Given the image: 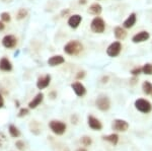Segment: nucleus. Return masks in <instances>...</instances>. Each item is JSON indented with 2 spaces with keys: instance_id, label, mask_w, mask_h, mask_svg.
I'll return each mask as SVG.
<instances>
[{
  "instance_id": "20",
  "label": "nucleus",
  "mask_w": 152,
  "mask_h": 151,
  "mask_svg": "<svg viewBox=\"0 0 152 151\" xmlns=\"http://www.w3.org/2000/svg\"><path fill=\"white\" fill-rule=\"evenodd\" d=\"M119 139H120L119 135H118L117 133H112V134H110V135L102 136V140L111 143V144L114 145V146H116L118 143H119Z\"/></svg>"
},
{
  "instance_id": "34",
  "label": "nucleus",
  "mask_w": 152,
  "mask_h": 151,
  "mask_svg": "<svg viewBox=\"0 0 152 151\" xmlns=\"http://www.w3.org/2000/svg\"><path fill=\"white\" fill-rule=\"evenodd\" d=\"M70 12V9H66V10H63L61 12V16H64V15H67L68 13Z\"/></svg>"
},
{
  "instance_id": "9",
  "label": "nucleus",
  "mask_w": 152,
  "mask_h": 151,
  "mask_svg": "<svg viewBox=\"0 0 152 151\" xmlns=\"http://www.w3.org/2000/svg\"><path fill=\"white\" fill-rule=\"evenodd\" d=\"M150 39V34L147 31H138L137 34L132 36V42L134 44H141L144 42H147V41Z\"/></svg>"
},
{
  "instance_id": "18",
  "label": "nucleus",
  "mask_w": 152,
  "mask_h": 151,
  "mask_svg": "<svg viewBox=\"0 0 152 151\" xmlns=\"http://www.w3.org/2000/svg\"><path fill=\"white\" fill-rule=\"evenodd\" d=\"M87 12L94 16H99L100 13L102 12V6L99 3H97V2H94V3L89 5L87 9Z\"/></svg>"
},
{
  "instance_id": "39",
  "label": "nucleus",
  "mask_w": 152,
  "mask_h": 151,
  "mask_svg": "<svg viewBox=\"0 0 152 151\" xmlns=\"http://www.w3.org/2000/svg\"><path fill=\"white\" fill-rule=\"evenodd\" d=\"M55 96H56L55 92H51V96H52V98H55Z\"/></svg>"
},
{
  "instance_id": "16",
  "label": "nucleus",
  "mask_w": 152,
  "mask_h": 151,
  "mask_svg": "<svg viewBox=\"0 0 152 151\" xmlns=\"http://www.w3.org/2000/svg\"><path fill=\"white\" fill-rule=\"evenodd\" d=\"M114 36L117 41L121 42V41H124L127 38V31L125 30L123 26H117L114 28Z\"/></svg>"
},
{
  "instance_id": "25",
  "label": "nucleus",
  "mask_w": 152,
  "mask_h": 151,
  "mask_svg": "<svg viewBox=\"0 0 152 151\" xmlns=\"http://www.w3.org/2000/svg\"><path fill=\"white\" fill-rule=\"evenodd\" d=\"M0 19H1V20L3 21L4 23H10V20H11L10 13H9V12H6V11L1 12V13H0Z\"/></svg>"
},
{
  "instance_id": "11",
  "label": "nucleus",
  "mask_w": 152,
  "mask_h": 151,
  "mask_svg": "<svg viewBox=\"0 0 152 151\" xmlns=\"http://www.w3.org/2000/svg\"><path fill=\"white\" fill-rule=\"evenodd\" d=\"M51 79H52V77H51L50 74H45L43 76L39 77L38 80H37V87H38V89L42 90V89L47 88L51 83Z\"/></svg>"
},
{
  "instance_id": "19",
  "label": "nucleus",
  "mask_w": 152,
  "mask_h": 151,
  "mask_svg": "<svg viewBox=\"0 0 152 151\" xmlns=\"http://www.w3.org/2000/svg\"><path fill=\"white\" fill-rule=\"evenodd\" d=\"M12 63L11 61L6 57H2L0 59V70L3 72H10L12 70Z\"/></svg>"
},
{
  "instance_id": "27",
  "label": "nucleus",
  "mask_w": 152,
  "mask_h": 151,
  "mask_svg": "<svg viewBox=\"0 0 152 151\" xmlns=\"http://www.w3.org/2000/svg\"><path fill=\"white\" fill-rule=\"evenodd\" d=\"M130 73H131L132 76L134 77H138L139 75L142 74V68L141 67H134L133 69L130 71Z\"/></svg>"
},
{
  "instance_id": "30",
  "label": "nucleus",
  "mask_w": 152,
  "mask_h": 151,
  "mask_svg": "<svg viewBox=\"0 0 152 151\" xmlns=\"http://www.w3.org/2000/svg\"><path fill=\"white\" fill-rule=\"evenodd\" d=\"M15 145H16V147H18L19 150H23V146H24V143L23 142V141H16Z\"/></svg>"
},
{
  "instance_id": "33",
  "label": "nucleus",
  "mask_w": 152,
  "mask_h": 151,
  "mask_svg": "<svg viewBox=\"0 0 152 151\" xmlns=\"http://www.w3.org/2000/svg\"><path fill=\"white\" fill-rule=\"evenodd\" d=\"M4 30H5V23H4L1 19H0V31H2Z\"/></svg>"
},
{
  "instance_id": "22",
  "label": "nucleus",
  "mask_w": 152,
  "mask_h": 151,
  "mask_svg": "<svg viewBox=\"0 0 152 151\" xmlns=\"http://www.w3.org/2000/svg\"><path fill=\"white\" fill-rule=\"evenodd\" d=\"M8 131H9V134H10V136L11 137H13V138H18L20 136V132H19V130H18V128L16 127V126H14V125H10L8 127Z\"/></svg>"
},
{
  "instance_id": "36",
  "label": "nucleus",
  "mask_w": 152,
  "mask_h": 151,
  "mask_svg": "<svg viewBox=\"0 0 152 151\" xmlns=\"http://www.w3.org/2000/svg\"><path fill=\"white\" fill-rule=\"evenodd\" d=\"M19 54H20V50H19V49H18V50L15 51V52H14V54H13V57H18L19 56Z\"/></svg>"
},
{
  "instance_id": "15",
  "label": "nucleus",
  "mask_w": 152,
  "mask_h": 151,
  "mask_svg": "<svg viewBox=\"0 0 152 151\" xmlns=\"http://www.w3.org/2000/svg\"><path fill=\"white\" fill-rule=\"evenodd\" d=\"M48 65L51 67H56L59 65H62L63 63H65V58L62 55H54L51 56L48 59Z\"/></svg>"
},
{
  "instance_id": "4",
  "label": "nucleus",
  "mask_w": 152,
  "mask_h": 151,
  "mask_svg": "<svg viewBox=\"0 0 152 151\" xmlns=\"http://www.w3.org/2000/svg\"><path fill=\"white\" fill-rule=\"evenodd\" d=\"M49 127H50L51 131L56 134V135H63L66 132V129H67V125L62 121L58 120H53L49 123Z\"/></svg>"
},
{
  "instance_id": "7",
  "label": "nucleus",
  "mask_w": 152,
  "mask_h": 151,
  "mask_svg": "<svg viewBox=\"0 0 152 151\" xmlns=\"http://www.w3.org/2000/svg\"><path fill=\"white\" fill-rule=\"evenodd\" d=\"M112 129L116 132L124 133L127 132L129 129V123L123 119H115L112 123Z\"/></svg>"
},
{
  "instance_id": "13",
  "label": "nucleus",
  "mask_w": 152,
  "mask_h": 151,
  "mask_svg": "<svg viewBox=\"0 0 152 151\" xmlns=\"http://www.w3.org/2000/svg\"><path fill=\"white\" fill-rule=\"evenodd\" d=\"M87 124H88V126H89V128L94 131H100L102 129V122L94 116L87 117Z\"/></svg>"
},
{
  "instance_id": "14",
  "label": "nucleus",
  "mask_w": 152,
  "mask_h": 151,
  "mask_svg": "<svg viewBox=\"0 0 152 151\" xmlns=\"http://www.w3.org/2000/svg\"><path fill=\"white\" fill-rule=\"evenodd\" d=\"M136 23H137V14L135 12H132V13H130L128 15V18L123 21L122 26H123L125 30H130V28H132L136 24Z\"/></svg>"
},
{
  "instance_id": "32",
  "label": "nucleus",
  "mask_w": 152,
  "mask_h": 151,
  "mask_svg": "<svg viewBox=\"0 0 152 151\" xmlns=\"http://www.w3.org/2000/svg\"><path fill=\"white\" fill-rule=\"evenodd\" d=\"M4 107V98L2 96V94L0 93V109H2Z\"/></svg>"
},
{
  "instance_id": "35",
  "label": "nucleus",
  "mask_w": 152,
  "mask_h": 151,
  "mask_svg": "<svg viewBox=\"0 0 152 151\" xmlns=\"http://www.w3.org/2000/svg\"><path fill=\"white\" fill-rule=\"evenodd\" d=\"M109 81V76H104L102 78V83H107Z\"/></svg>"
},
{
  "instance_id": "2",
  "label": "nucleus",
  "mask_w": 152,
  "mask_h": 151,
  "mask_svg": "<svg viewBox=\"0 0 152 151\" xmlns=\"http://www.w3.org/2000/svg\"><path fill=\"white\" fill-rule=\"evenodd\" d=\"M90 31L94 34H102L105 31V21L100 16H94L90 23Z\"/></svg>"
},
{
  "instance_id": "8",
  "label": "nucleus",
  "mask_w": 152,
  "mask_h": 151,
  "mask_svg": "<svg viewBox=\"0 0 152 151\" xmlns=\"http://www.w3.org/2000/svg\"><path fill=\"white\" fill-rule=\"evenodd\" d=\"M1 44L5 49H14L18 45V39L13 35H5L2 38Z\"/></svg>"
},
{
  "instance_id": "28",
  "label": "nucleus",
  "mask_w": 152,
  "mask_h": 151,
  "mask_svg": "<svg viewBox=\"0 0 152 151\" xmlns=\"http://www.w3.org/2000/svg\"><path fill=\"white\" fill-rule=\"evenodd\" d=\"M26 115H28V109L23 108V109H19L18 117H19V118H23V117L26 116Z\"/></svg>"
},
{
  "instance_id": "38",
  "label": "nucleus",
  "mask_w": 152,
  "mask_h": 151,
  "mask_svg": "<svg viewBox=\"0 0 152 151\" xmlns=\"http://www.w3.org/2000/svg\"><path fill=\"white\" fill-rule=\"evenodd\" d=\"M76 151H87V149L85 147H79L78 149H76Z\"/></svg>"
},
{
  "instance_id": "3",
  "label": "nucleus",
  "mask_w": 152,
  "mask_h": 151,
  "mask_svg": "<svg viewBox=\"0 0 152 151\" xmlns=\"http://www.w3.org/2000/svg\"><path fill=\"white\" fill-rule=\"evenodd\" d=\"M135 109L142 114H149L152 111V104L148 99L145 98H138L134 103Z\"/></svg>"
},
{
  "instance_id": "10",
  "label": "nucleus",
  "mask_w": 152,
  "mask_h": 151,
  "mask_svg": "<svg viewBox=\"0 0 152 151\" xmlns=\"http://www.w3.org/2000/svg\"><path fill=\"white\" fill-rule=\"evenodd\" d=\"M82 19L83 18L80 14H77V13L72 14V15H70L67 19V24L69 28H73V30H76V28L80 26V23H82Z\"/></svg>"
},
{
  "instance_id": "5",
  "label": "nucleus",
  "mask_w": 152,
  "mask_h": 151,
  "mask_svg": "<svg viewBox=\"0 0 152 151\" xmlns=\"http://www.w3.org/2000/svg\"><path fill=\"white\" fill-rule=\"evenodd\" d=\"M122 49H123L122 43L120 41H115L110 44L109 47L107 48V55L111 58H116L121 54Z\"/></svg>"
},
{
  "instance_id": "31",
  "label": "nucleus",
  "mask_w": 152,
  "mask_h": 151,
  "mask_svg": "<svg viewBox=\"0 0 152 151\" xmlns=\"http://www.w3.org/2000/svg\"><path fill=\"white\" fill-rule=\"evenodd\" d=\"M6 141V137L3 133H0V146L3 145V143Z\"/></svg>"
},
{
  "instance_id": "29",
  "label": "nucleus",
  "mask_w": 152,
  "mask_h": 151,
  "mask_svg": "<svg viewBox=\"0 0 152 151\" xmlns=\"http://www.w3.org/2000/svg\"><path fill=\"white\" fill-rule=\"evenodd\" d=\"M84 77H85V71H79V72H77V74H76V79L77 80L83 79Z\"/></svg>"
},
{
  "instance_id": "23",
  "label": "nucleus",
  "mask_w": 152,
  "mask_h": 151,
  "mask_svg": "<svg viewBox=\"0 0 152 151\" xmlns=\"http://www.w3.org/2000/svg\"><path fill=\"white\" fill-rule=\"evenodd\" d=\"M28 10H26V8H19L18 12H16V15H15V18L18 19V20H23L28 16Z\"/></svg>"
},
{
  "instance_id": "17",
  "label": "nucleus",
  "mask_w": 152,
  "mask_h": 151,
  "mask_svg": "<svg viewBox=\"0 0 152 151\" xmlns=\"http://www.w3.org/2000/svg\"><path fill=\"white\" fill-rule=\"evenodd\" d=\"M43 101H44V93L43 92H39V93L28 103V109H34L38 108V107L43 103Z\"/></svg>"
},
{
  "instance_id": "6",
  "label": "nucleus",
  "mask_w": 152,
  "mask_h": 151,
  "mask_svg": "<svg viewBox=\"0 0 152 151\" xmlns=\"http://www.w3.org/2000/svg\"><path fill=\"white\" fill-rule=\"evenodd\" d=\"M95 107L102 112H107L111 109V99L107 96H99L95 99Z\"/></svg>"
},
{
  "instance_id": "21",
  "label": "nucleus",
  "mask_w": 152,
  "mask_h": 151,
  "mask_svg": "<svg viewBox=\"0 0 152 151\" xmlns=\"http://www.w3.org/2000/svg\"><path fill=\"white\" fill-rule=\"evenodd\" d=\"M142 91L146 96H152V83L148 80L142 83Z\"/></svg>"
},
{
  "instance_id": "24",
  "label": "nucleus",
  "mask_w": 152,
  "mask_h": 151,
  "mask_svg": "<svg viewBox=\"0 0 152 151\" xmlns=\"http://www.w3.org/2000/svg\"><path fill=\"white\" fill-rule=\"evenodd\" d=\"M142 68V73L145 75H148V76H151L152 75V64L151 63H145Z\"/></svg>"
},
{
  "instance_id": "37",
  "label": "nucleus",
  "mask_w": 152,
  "mask_h": 151,
  "mask_svg": "<svg viewBox=\"0 0 152 151\" xmlns=\"http://www.w3.org/2000/svg\"><path fill=\"white\" fill-rule=\"evenodd\" d=\"M86 3H87V0H79V4H81V5H84Z\"/></svg>"
},
{
  "instance_id": "1",
  "label": "nucleus",
  "mask_w": 152,
  "mask_h": 151,
  "mask_svg": "<svg viewBox=\"0 0 152 151\" xmlns=\"http://www.w3.org/2000/svg\"><path fill=\"white\" fill-rule=\"evenodd\" d=\"M63 51L68 56H78L83 51V45L78 40H70L64 45Z\"/></svg>"
},
{
  "instance_id": "12",
  "label": "nucleus",
  "mask_w": 152,
  "mask_h": 151,
  "mask_svg": "<svg viewBox=\"0 0 152 151\" xmlns=\"http://www.w3.org/2000/svg\"><path fill=\"white\" fill-rule=\"evenodd\" d=\"M71 88H72V90L74 91V93L78 97H82L86 94V87L79 81L73 82V83L71 84Z\"/></svg>"
},
{
  "instance_id": "26",
  "label": "nucleus",
  "mask_w": 152,
  "mask_h": 151,
  "mask_svg": "<svg viewBox=\"0 0 152 151\" xmlns=\"http://www.w3.org/2000/svg\"><path fill=\"white\" fill-rule=\"evenodd\" d=\"M80 142H81V144L84 147H88V146L92 144V139L89 136H83V137H81V139H80Z\"/></svg>"
}]
</instances>
